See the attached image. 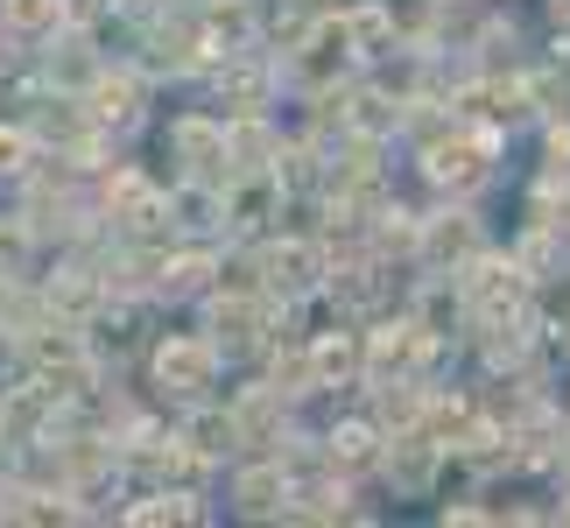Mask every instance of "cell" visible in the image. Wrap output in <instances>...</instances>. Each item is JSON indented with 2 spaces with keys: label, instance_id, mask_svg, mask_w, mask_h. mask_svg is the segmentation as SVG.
<instances>
[{
  "label": "cell",
  "instance_id": "4",
  "mask_svg": "<svg viewBox=\"0 0 570 528\" xmlns=\"http://www.w3.org/2000/svg\"><path fill=\"white\" fill-rule=\"evenodd\" d=\"M317 275H324V254L311 247V239H282V247H268V290L303 296V290H317Z\"/></svg>",
  "mask_w": 570,
  "mask_h": 528
},
{
  "label": "cell",
  "instance_id": "27",
  "mask_svg": "<svg viewBox=\"0 0 570 528\" xmlns=\"http://www.w3.org/2000/svg\"><path fill=\"white\" fill-rule=\"evenodd\" d=\"M14 360V339H0V366H8Z\"/></svg>",
  "mask_w": 570,
  "mask_h": 528
},
{
  "label": "cell",
  "instance_id": "19",
  "mask_svg": "<svg viewBox=\"0 0 570 528\" xmlns=\"http://www.w3.org/2000/svg\"><path fill=\"white\" fill-rule=\"evenodd\" d=\"M212 29L226 36V50H239V36L254 29V8L247 0H212Z\"/></svg>",
  "mask_w": 570,
  "mask_h": 528
},
{
  "label": "cell",
  "instance_id": "25",
  "mask_svg": "<svg viewBox=\"0 0 570 528\" xmlns=\"http://www.w3.org/2000/svg\"><path fill=\"white\" fill-rule=\"evenodd\" d=\"M550 156H557V163L570 169V127H557V135H550Z\"/></svg>",
  "mask_w": 570,
  "mask_h": 528
},
{
  "label": "cell",
  "instance_id": "16",
  "mask_svg": "<svg viewBox=\"0 0 570 528\" xmlns=\"http://www.w3.org/2000/svg\"><path fill=\"white\" fill-rule=\"evenodd\" d=\"M268 127H261V120H233L226 127V163H239V169H261V156H268Z\"/></svg>",
  "mask_w": 570,
  "mask_h": 528
},
{
  "label": "cell",
  "instance_id": "8",
  "mask_svg": "<svg viewBox=\"0 0 570 528\" xmlns=\"http://www.w3.org/2000/svg\"><path fill=\"white\" fill-rule=\"evenodd\" d=\"M169 148H177L197 176H205L212 163H226V127H212V120H177V127H169Z\"/></svg>",
  "mask_w": 570,
  "mask_h": 528
},
{
  "label": "cell",
  "instance_id": "2",
  "mask_svg": "<svg viewBox=\"0 0 570 528\" xmlns=\"http://www.w3.org/2000/svg\"><path fill=\"white\" fill-rule=\"evenodd\" d=\"M212 373H218V345H212V339H163V345H156V381H163L169 394L212 388Z\"/></svg>",
  "mask_w": 570,
  "mask_h": 528
},
{
  "label": "cell",
  "instance_id": "23",
  "mask_svg": "<svg viewBox=\"0 0 570 528\" xmlns=\"http://www.w3.org/2000/svg\"><path fill=\"white\" fill-rule=\"evenodd\" d=\"M29 226H0V275H14L21 268V254H29Z\"/></svg>",
  "mask_w": 570,
  "mask_h": 528
},
{
  "label": "cell",
  "instance_id": "6",
  "mask_svg": "<svg viewBox=\"0 0 570 528\" xmlns=\"http://www.w3.org/2000/svg\"><path fill=\"white\" fill-rule=\"evenodd\" d=\"M415 247H423L430 261H472L479 254V226L465 212H436L423 233H415Z\"/></svg>",
  "mask_w": 570,
  "mask_h": 528
},
{
  "label": "cell",
  "instance_id": "17",
  "mask_svg": "<svg viewBox=\"0 0 570 528\" xmlns=\"http://www.w3.org/2000/svg\"><path fill=\"white\" fill-rule=\"evenodd\" d=\"M205 275H212L205 254H177V261H163V282H156V290L163 296H190V290H205Z\"/></svg>",
  "mask_w": 570,
  "mask_h": 528
},
{
  "label": "cell",
  "instance_id": "13",
  "mask_svg": "<svg viewBox=\"0 0 570 528\" xmlns=\"http://www.w3.org/2000/svg\"><path fill=\"white\" fill-rule=\"evenodd\" d=\"M184 444H190L197 458H218V451L239 444V423H233V415H218V409H197L190 423H184Z\"/></svg>",
  "mask_w": 570,
  "mask_h": 528
},
{
  "label": "cell",
  "instance_id": "11",
  "mask_svg": "<svg viewBox=\"0 0 570 528\" xmlns=\"http://www.w3.org/2000/svg\"><path fill=\"white\" fill-rule=\"evenodd\" d=\"M63 14H71L63 0H0V21H8V36H57Z\"/></svg>",
  "mask_w": 570,
  "mask_h": 528
},
{
  "label": "cell",
  "instance_id": "18",
  "mask_svg": "<svg viewBox=\"0 0 570 528\" xmlns=\"http://www.w3.org/2000/svg\"><path fill=\"white\" fill-rule=\"evenodd\" d=\"M345 36L360 42V57H381V50H387V8H360V14H345Z\"/></svg>",
  "mask_w": 570,
  "mask_h": 528
},
{
  "label": "cell",
  "instance_id": "10",
  "mask_svg": "<svg viewBox=\"0 0 570 528\" xmlns=\"http://www.w3.org/2000/svg\"><path fill=\"white\" fill-rule=\"evenodd\" d=\"M135 114H141V85L135 78H99L92 85V120L99 127H127Z\"/></svg>",
  "mask_w": 570,
  "mask_h": 528
},
{
  "label": "cell",
  "instance_id": "14",
  "mask_svg": "<svg viewBox=\"0 0 570 528\" xmlns=\"http://www.w3.org/2000/svg\"><path fill=\"white\" fill-rule=\"evenodd\" d=\"M430 466H436V444H430V437H402V444L387 451V479H394V487H409V493L430 479Z\"/></svg>",
  "mask_w": 570,
  "mask_h": 528
},
{
  "label": "cell",
  "instance_id": "7",
  "mask_svg": "<svg viewBox=\"0 0 570 528\" xmlns=\"http://www.w3.org/2000/svg\"><path fill=\"white\" fill-rule=\"evenodd\" d=\"M239 515H289V479H282V466H254V472H239Z\"/></svg>",
  "mask_w": 570,
  "mask_h": 528
},
{
  "label": "cell",
  "instance_id": "15",
  "mask_svg": "<svg viewBox=\"0 0 570 528\" xmlns=\"http://www.w3.org/2000/svg\"><path fill=\"white\" fill-rule=\"evenodd\" d=\"M212 345H226V352H247L254 345V296H233V303H218V317H212Z\"/></svg>",
  "mask_w": 570,
  "mask_h": 528
},
{
  "label": "cell",
  "instance_id": "24",
  "mask_svg": "<svg viewBox=\"0 0 570 528\" xmlns=\"http://www.w3.org/2000/svg\"><path fill=\"white\" fill-rule=\"evenodd\" d=\"M381 415H387V423H415V415H423V402H415V394H394V388H387Z\"/></svg>",
  "mask_w": 570,
  "mask_h": 528
},
{
  "label": "cell",
  "instance_id": "28",
  "mask_svg": "<svg viewBox=\"0 0 570 528\" xmlns=\"http://www.w3.org/2000/svg\"><path fill=\"white\" fill-rule=\"evenodd\" d=\"M550 8H557V21H570V0H550Z\"/></svg>",
  "mask_w": 570,
  "mask_h": 528
},
{
  "label": "cell",
  "instance_id": "22",
  "mask_svg": "<svg viewBox=\"0 0 570 528\" xmlns=\"http://www.w3.org/2000/svg\"><path fill=\"white\" fill-rule=\"evenodd\" d=\"M92 296H99V282H85V275H57L50 282V303H63V311H92Z\"/></svg>",
  "mask_w": 570,
  "mask_h": 528
},
{
  "label": "cell",
  "instance_id": "20",
  "mask_svg": "<svg viewBox=\"0 0 570 528\" xmlns=\"http://www.w3.org/2000/svg\"><path fill=\"white\" fill-rule=\"evenodd\" d=\"M197 508H190V493H156V500H141V508H127V521H190Z\"/></svg>",
  "mask_w": 570,
  "mask_h": 528
},
{
  "label": "cell",
  "instance_id": "9",
  "mask_svg": "<svg viewBox=\"0 0 570 528\" xmlns=\"http://www.w3.org/2000/svg\"><path fill=\"white\" fill-rule=\"evenodd\" d=\"M311 373H317V388H332V381H353V373H366V360H360V339H317L311 345Z\"/></svg>",
  "mask_w": 570,
  "mask_h": 528
},
{
  "label": "cell",
  "instance_id": "3",
  "mask_svg": "<svg viewBox=\"0 0 570 528\" xmlns=\"http://www.w3.org/2000/svg\"><path fill=\"white\" fill-rule=\"evenodd\" d=\"M430 324H415V317H402V324H381L374 332V345H360V360H366V373L374 381H387V373H409L415 366V352H430Z\"/></svg>",
  "mask_w": 570,
  "mask_h": 528
},
{
  "label": "cell",
  "instance_id": "1",
  "mask_svg": "<svg viewBox=\"0 0 570 528\" xmlns=\"http://www.w3.org/2000/svg\"><path fill=\"white\" fill-rule=\"evenodd\" d=\"M465 303H472L487 324L521 317V303H529V268H521V261H487V254H472V268H465Z\"/></svg>",
  "mask_w": 570,
  "mask_h": 528
},
{
  "label": "cell",
  "instance_id": "5",
  "mask_svg": "<svg viewBox=\"0 0 570 528\" xmlns=\"http://www.w3.org/2000/svg\"><path fill=\"white\" fill-rule=\"evenodd\" d=\"M163 212H169V226L177 233H212V226H226V197H218L212 184H177L163 197Z\"/></svg>",
  "mask_w": 570,
  "mask_h": 528
},
{
  "label": "cell",
  "instance_id": "26",
  "mask_svg": "<svg viewBox=\"0 0 570 528\" xmlns=\"http://www.w3.org/2000/svg\"><path fill=\"white\" fill-rule=\"evenodd\" d=\"M63 8H78V14H99V8H106V0H63Z\"/></svg>",
  "mask_w": 570,
  "mask_h": 528
},
{
  "label": "cell",
  "instance_id": "12",
  "mask_svg": "<svg viewBox=\"0 0 570 528\" xmlns=\"http://www.w3.org/2000/svg\"><path fill=\"white\" fill-rule=\"evenodd\" d=\"M324 451H332V466L360 472V466H374V458H381V430H374V423H338Z\"/></svg>",
  "mask_w": 570,
  "mask_h": 528
},
{
  "label": "cell",
  "instance_id": "21",
  "mask_svg": "<svg viewBox=\"0 0 570 528\" xmlns=\"http://www.w3.org/2000/svg\"><path fill=\"white\" fill-rule=\"evenodd\" d=\"M29 156H36V135H29V127H0V176H21V169H29Z\"/></svg>",
  "mask_w": 570,
  "mask_h": 528
}]
</instances>
